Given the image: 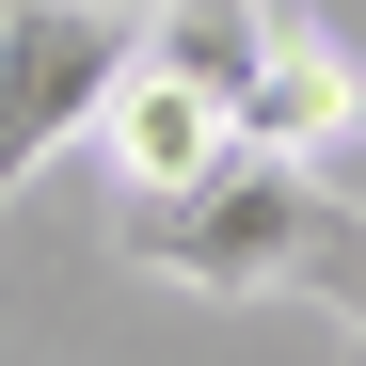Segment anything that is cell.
I'll use <instances>...</instances> for the list:
<instances>
[{
    "mask_svg": "<svg viewBox=\"0 0 366 366\" xmlns=\"http://www.w3.org/2000/svg\"><path fill=\"white\" fill-rule=\"evenodd\" d=\"M96 159H112V192H192L207 159H239V96L223 80H192V64H159V48H128V80H112V112H96Z\"/></svg>",
    "mask_w": 366,
    "mask_h": 366,
    "instance_id": "cell-4",
    "label": "cell"
},
{
    "mask_svg": "<svg viewBox=\"0 0 366 366\" xmlns=\"http://www.w3.org/2000/svg\"><path fill=\"white\" fill-rule=\"evenodd\" d=\"M255 32H271V0H159V16H144L159 64H192V80H223V96H239V64H255Z\"/></svg>",
    "mask_w": 366,
    "mask_h": 366,
    "instance_id": "cell-5",
    "label": "cell"
},
{
    "mask_svg": "<svg viewBox=\"0 0 366 366\" xmlns=\"http://www.w3.org/2000/svg\"><path fill=\"white\" fill-rule=\"evenodd\" d=\"M302 287H335V302H350V335H366V223H319V255H302Z\"/></svg>",
    "mask_w": 366,
    "mask_h": 366,
    "instance_id": "cell-6",
    "label": "cell"
},
{
    "mask_svg": "<svg viewBox=\"0 0 366 366\" xmlns=\"http://www.w3.org/2000/svg\"><path fill=\"white\" fill-rule=\"evenodd\" d=\"M239 144H271V159H302V175L366 144V64H350L319 16H287V0H271L255 64H239Z\"/></svg>",
    "mask_w": 366,
    "mask_h": 366,
    "instance_id": "cell-3",
    "label": "cell"
},
{
    "mask_svg": "<svg viewBox=\"0 0 366 366\" xmlns=\"http://www.w3.org/2000/svg\"><path fill=\"white\" fill-rule=\"evenodd\" d=\"M128 48H144V16H112V0H16V16H0V207L64 144H96Z\"/></svg>",
    "mask_w": 366,
    "mask_h": 366,
    "instance_id": "cell-2",
    "label": "cell"
},
{
    "mask_svg": "<svg viewBox=\"0 0 366 366\" xmlns=\"http://www.w3.org/2000/svg\"><path fill=\"white\" fill-rule=\"evenodd\" d=\"M0 16H16V0H0Z\"/></svg>",
    "mask_w": 366,
    "mask_h": 366,
    "instance_id": "cell-8",
    "label": "cell"
},
{
    "mask_svg": "<svg viewBox=\"0 0 366 366\" xmlns=\"http://www.w3.org/2000/svg\"><path fill=\"white\" fill-rule=\"evenodd\" d=\"M319 223H335V192H319V175H302V159H271V144H239V159H207V175H192V192H144V207H128V255H144L159 287L255 302V287H302Z\"/></svg>",
    "mask_w": 366,
    "mask_h": 366,
    "instance_id": "cell-1",
    "label": "cell"
},
{
    "mask_svg": "<svg viewBox=\"0 0 366 366\" xmlns=\"http://www.w3.org/2000/svg\"><path fill=\"white\" fill-rule=\"evenodd\" d=\"M112 16H159V0H112Z\"/></svg>",
    "mask_w": 366,
    "mask_h": 366,
    "instance_id": "cell-7",
    "label": "cell"
}]
</instances>
